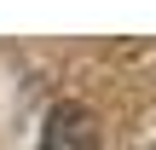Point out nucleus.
Returning <instances> with one entry per match:
<instances>
[{"label": "nucleus", "mask_w": 156, "mask_h": 150, "mask_svg": "<svg viewBox=\"0 0 156 150\" xmlns=\"http://www.w3.org/2000/svg\"><path fill=\"white\" fill-rule=\"evenodd\" d=\"M35 150H98V121H93V110H87V104H69V98L52 104Z\"/></svg>", "instance_id": "obj_1"}]
</instances>
